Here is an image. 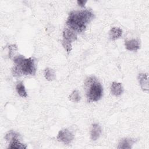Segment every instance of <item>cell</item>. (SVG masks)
<instances>
[{
	"instance_id": "7c38bea8",
	"label": "cell",
	"mask_w": 149,
	"mask_h": 149,
	"mask_svg": "<svg viewBox=\"0 0 149 149\" xmlns=\"http://www.w3.org/2000/svg\"><path fill=\"white\" fill-rule=\"evenodd\" d=\"M122 34V30L118 27H112L109 33V38L112 40H115L119 38Z\"/></svg>"
},
{
	"instance_id": "30bf717a",
	"label": "cell",
	"mask_w": 149,
	"mask_h": 149,
	"mask_svg": "<svg viewBox=\"0 0 149 149\" xmlns=\"http://www.w3.org/2000/svg\"><path fill=\"white\" fill-rule=\"evenodd\" d=\"M111 92L115 96H119L123 92V88L120 83L113 82L111 86Z\"/></svg>"
},
{
	"instance_id": "9c48e42d",
	"label": "cell",
	"mask_w": 149,
	"mask_h": 149,
	"mask_svg": "<svg viewBox=\"0 0 149 149\" xmlns=\"http://www.w3.org/2000/svg\"><path fill=\"white\" fill-rule=\"evenodd\" d=\"M134 143L135 140L134 139L128 138L122 139L120 141L117 148L119 149H130Z\"/></svg>"
},
{
	"instance_id": "9a60e30c",
	"label": "cell",
	"mask_w": 149,
	"mask_h": 149,
	"mask_svg": "<svg viewBox=\"0 0 149 149\" xmlns=\"http://www.w3.org/2000/svg\"><path fill=\"white\" fill-rule=\"evenodd\" d=\"M69 100L71 101L75 102H78L80 101L81 99L80 95L79 94V92L77 90H74L73 92L70 94V95L69 97Z\"/></svg>"
},
{
	"instance_id": "4fadbf2b",
	"label": "cell",
	"mask_w": 149,
	"mask_h": 149,
	"mask_svg": "<svg viewBox=\"0 0 149 149\" xmlns=\"http://www.w3.org/2000/svg\"><path fill=\"white\" fill-rule=\"evenodd\" d=\"M16 90L17 94L22 97H26L27 96L25 87L22 82H19L16 86Z\"/></svg>"
},
{
	"instance_id": "ac0fdd59",
	"label": "cell",
	"mask_w": 149,
	"mask_h": 149,
	"mask_svg": "<svg viewBox=\"0 0 149 149\" xmlns=\"http://www.w3.org/2000/svg\"><path fill=\"white\" fill-rule=\"evenodd\" d=\"M86 2H87V1H83V0H79L77 1V4L81 7H84Z\"/></svg>"
},
{
	"instance_id": "52a82bcc",
	"label": "cell",
	"mask_w": 149,
	"mask_h": 149,
	"mask_svg": "<svg viewBox=\"0 0 149 149\" xmlns=\"http://www.w3.org/2000/svg\"><path fill=\"white\" fill-rule=\"evenodd\" d=\"M125 48L129 51H136L140 48V44L137 40L132 39L130 40H126L125 42Z\"/></svg>"
},
{
	"instance_id": "5b68a950",
	"label": "cell",
	"mask_w": 149,
	"mask_h": 149,
	"mask_svg": "<svg viewBox=\"0 0 149 149\" xmlns=\"http://www.w3.org/2000/svg\"><path fill=\"white\" fill-rule=\"evenodd\" d=\"M77 39V34L74 31L70 29L66 28L63 31V41L71 43Z\"/></svg>"
},
{
	"instance_id": "8992f818",
	"label": "cell",
	"mask_w": 149,
	"mask_h": 149,
	"mask_svg": "<svg viewBox=\"0 0 149 149\" xmlns=\"http://www.w3.org/2000/svg\"><path fill=\"white\" fill-rule=\"evenodd\" d=\"M138 81L141 89L144 91H148V77L147 73H140L138 75Z\"/></svg>"
},
{
	"instance_id": "3957f363",
	"label": "cell",
	"mask_w": 149,
	"mask_h": 149,
	"mask_svg": "<svg viewBox=\"0 0 149 149\" xmlns=\"http://www.w3.org/2000/svg\"><path fill=\"white\" fill-rule=\"evenodd\" d=\"M84 86L87 97L90 101H97L101 98L103 89L95 77L92 76L87 78Z\"/></svg>"
},
{
	"instance_id": "ba28073f",
	"label": "cell",
	"mask_w": 149,
	"mask_h": 149,
	"mask_svg": "<svg viewBox=\"0 0 149 149\" xmlns=\"http://www.w3.org/2000/svg\"><path fill=\"white\" fill-rule=\"evenodd\" d=\"M101 133V128L99 124L94 123L93 124L91 129L90 136L92 140L95 141L97 140Z\"/></svg>"
},
{
	"instance_id": "7a4b0ae2",
	"label": "cell",
	"mask_w": 149,
	"mask_h": 149,
	"mask_svg": "<svg viewBox=\"0 0 149 149\" xmlns=\"http://www.w3.org/2000/svg\"><path fill=\"white\" fill-rule=\"evenodd\" d=\"M13 62L16 64L12 69L14 76L35 74L36 69L33 58H26L22 55H18L14 57Z\"/></svg>"
},
{
	"instance_id": "6da1fadb",
	"label": "cell",
	"mask_w": 149,
	"mask_h": 149,
	"mask_svg": "<svg viewBox=\"0 0 149 149\" xmlns=\"http://www.w3.org/2000/svg\"><path fill=\"white\" fill-rule=\"evenodd\" d=\"M93 17V13L87 9L73 11L70 13L66 21V24L69 29L75 32L80 33L84 30L87 24L88 23Z\"/></svg>"
},
{
	"instance_id": "5bb4252c",
	"label": "cell",
	"mask_w": 149,
	"mask_h": 149,
	"mask_svg": "<svg viewBox=\"0 0 149 149\" xmlns=\"http://www.w3.org/2000/svg\"><path fill=\"white\" fill-rule=\"evenodd\" d=\"M44 76L48 81H52L55 79V71L51 68H46L44 70Z\"/></svg>"
},
{
	"instance_id": "e0dca14e",
	"label": "cell",
	"mask_w": 149,
	"mask_h": 149,
	"mask_svg": "<svg viewBox=\"0 0 149 149\" xmlns=\"http://www.w3.org/2000/svg\"><path fill=\"white\" fill-rule=\"evenodd\" d=\"M62 44L63 47L66 51V52L69 54L72 50V44L69 43V42H65V41H62Z\"/></svg>"
},
{
	"instance_id": "8fae6325",
	"label": "cell",
	"mask_w": 149,
	"mask_h": 149,
	"mask_svg": "<svg viewBox=\"0 0 149 149\" xmlns=\"http://www.w3.org/2000/svg\"><path fill=\"white\" fill-rule=\"evenodd\" d=\"M27 146L22 143L17 139V137H14L10 141H9V145L8 148H26Z\"/></svg>"
},
{
	"instance_id": "2e32d148",
	"label": "cell",
	"mask_w": 149,
	"mask_h": 149,
	"mask_svg": "<svg viewBox=\"0 0 149 149\" xmlns=\"http://www.w3.org/2000/svg\"><path fill=\"white\" fill-rule=\"evenodd\" d=\"M19 136L18 133H16V132L15 131H13V130H10L5 135V139L7 140V141H10L14 137H17Z\"/></svg>"
},
{
	"instance_id": "277c9868",
	"label": "cell",
	"mask_w": 149,
	"mask_h": 149,
	"mask_svg": "<svg viewBox=\"0 0 149 149\" xmlns=\"http://www.w3.org/2000/svg\"><path fill=\"white\" fill-rule=\"evenodd\" d=\"M74 139L73 133L67 129L61 130L57 135V139L59 141L65 144H70Z\"/></svg>"
}]
</instances>
